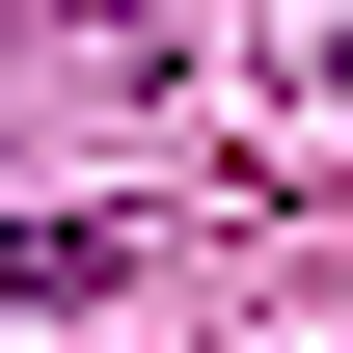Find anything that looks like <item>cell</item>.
I'll return each instance as SVG.
<instances>
[{"mask_svg": "<svg viewBox=\"0 0 353 353\" xmlns=\"http://www.w3.org/2000/svg\"><path fill=\"white\" fill-rule=\"evenodd\" d=\"M0 299H109V245L82 218H0Z\"/></svg>", "mask_w": 353, "mask_h": 353, "instance_id": "6da1fadb", "label": "cell"}]
</instances>
